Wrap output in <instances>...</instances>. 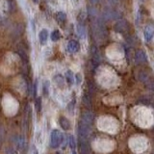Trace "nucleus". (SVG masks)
<instances>
[{
    "label": "nucleus",
    "instance_id": "f257e3e1",
    "mask_svg": "<svg viewBox=\"0 0 154 154\" xmlns=\"http://www.w3.org/2000/svg\"><path fill=\"white\" fill-rule=\"evenodd\" d=\"M64 143V135L59 130H52L50 134V147L52 148H57L61 144Z\"/></svg>",
    "mask_w": 154,
    "mask_h": 154
},
{
    "label": "nucleus",
    "instance_id": "f03ea898",
    "mask_svg": "<svg viewBox=\"0 0 154 154\" xmlns=\"http://www.w3.org/2000/svg\"><path fill=\"white\" fill-rule=\"evenodd\" d=\"M94 119H95V116L92 112L85 111L82 113V115H81L80 121L82 123H84L85 125H87V126L92 127V124L94 122Z\"/></svg>",
    "mask_w": 154,
    "mask_h": 154
},
{
    "label": "nucleus",
    "instance_id": "7ed1b4c3",
    "mask_svg": "<svg viewBox=\"0 0 154 154\" xmlns=\"http://www.w3.org/2000/svg\"><path fill=\"white\" fill-rule=\"evenodd\" d=\"M13 142H14V144H15V147H17L18 149H19V150H21V151L25 150V148H26V140L23 136H20V135L14 136Z\"/></svg>",
    "mask_w": 154,
    "mask_h": 154
},
{
    "label": "nucleus",
    "instance_id": "20e7f679",
    "mask_svg": "<svg viewBox=\"0 0 154 154\" xmlns=\"http://www.w3.org/2000/svg\"><path fill=\"white\" fill-rule=\"evenodd\" d=\"M59 124L60 126L62 127L64 130H68L70 128V122L68 121V120L67 119L66 117L64 116H61L60 119H59Z\"/></svg>",
    "mask_w": 154,
    "mask_h": 154
},
{
    "label": "nucleus",
    "instance_id": "39448f33",
    "mask_svg": "<svg viewBox=\"0 0 154 154\" xmlns=\"http://www.w3.org/2000/svg\"><path fill=\"white\" fill-rule=\"evenodd\" d=\"M68 145H70V147L71 148V150H75V147H76V142H75V139L74 137L72 135H70L68 136Z\"/></svg>",
    "mask_w": 154,
    "mask_h": 154
},
{
    "label": "nucleus",
    "instance_id": "423d86ee",
    "mask_svg": "<svg viewBox=\"0 0 154 154\" xmlns=\"http://www.w3.org/2000/svg\"><path fill=\"white\" fill-rule=\"evenodd\" d=\"M36 108H37L38 113L42 111V98H40V97H39L37 101H36Z\"/></svg>",
    "mask_w": 154,
    "mask_h": 154
},
{
    "label": "nucleus",
    "instance_id": "0eeeda50",
    "mask_svg": "<svg viewBox=\"0 0 154 154\" xmlns=\"http://www.w3.org/2000/svg\"><path fill=\"white\" fill-rule=\"evenodd\" d=\"M5 154H18V153L15 151V149H14L13 147H6Z\"/></svg>",
    "mask_w": 154,
    "mask_h": 154
},
{
    "label": "nucleus",
    "instance_id": "6e6552de",
    "mask_svg": "<svg viewBox=\"0 0 154 154\" xmlns=\"http://www.w3.org/2000/svg\"><path fill=\"white\" fill-rule=\"evenodd\" d=\"M83 102L85 103V105H86L87 107H90L91 106V101H90V98L87 96V95H84L83 97Z\"/></svg>",
    "mask_w": 154,
    "mask_h": 154
},
{
    "label": "nucleus",
    "instance_id": "1a4fd4ad",
    "mask_svg": "<svg viewBox=\"0 0 154 154\" xmlns=\"http://www.w3.org/2000/svg\"><path fill=\"white\" fill-rule=\"evenodd\" d=\"M67 80L70 81V84L73 82V78H72V74H71V72H68L67 73Z\"/></svg>",
    "mask_w": 154,
    "mask_h": 154
},
{
    "label": "nucleus",
    "instance_id": "9d476101",
    "mask_svg": "<svg viewBox=\"0 0 154 154\" xmlns=\"http://www.w3.org/2000/svg\"><path fill=\"white\" fill-rule=\"evenodd\" d=\"M31 154H38L37 148H36L34 145H32V150H31Z\"/></svg>",
    "mask_w": 154,
    "mask_h": 154
},
{
    "label": "nucleus",
    "instance_id": "9b49d317",
    "mask_svg": "<svg viewBox=\"0 0 154 154\" xmlns=\"http://www.w3.org/2000/svg\"><path fill=\"white\" fill-rule=\"evenodd\" d=\"M72 154H77L76 153V150H72Z\"/></svg>",
    "mask_w": 154,
    "mask_h": 154
},
{
    "label": "nucleus",
    "instance_id": "f8f14e48",
    "mask_svg": "<svg viewBox=\"0 0 154 154\" xmlns=\"http://www.w3.org/2000/svg\"><path fill=\"white\" fill-rule=\"evenodd\" d=\"M0 131H1V129H0ZM0 138H2L1 134H0ZM0 143H1V139H0Z\"/></svg>",
    "mask_w": 154,
    "mask_h": 154
},
{
    "label": "nucleus",
    "instance_id": "ddd939ff",
    "mask_svg": "<svg viewBox=\"0 0 154 154\" xmlns=\"http://www.w3.org/2000/svg\"><path fill=\"white\" fill-rule=\"evenodd\" d=\"M56 154H60V153H59V152H57V153H56Z\"/></svg>",
    "mask_w": 154,
    "mask_h": 154
}]
</instances>
